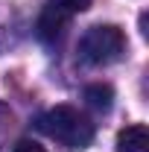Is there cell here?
Wrapping results in <instances>:
<instances>
[{
    "instance_id": "obj_8",
    "label": "cell",
    "mask_w": 149,
    "mask_h": 152,
    "mask_svg": "<svg viewBox=\"0 0 149 152\" xmlns=\"http://www.w3.org/2000/svg\"><path fill=\"white\" fill-rule=\"evenodd\" d=\"M67 3H70V6H73L76 12H85V9H88V6H91V0H67Z\"/></svg>"
},
{
    "instance_id": "obj_1",
    "label": "cell",
    "mask_w": 149,
    "mask_h": 152,
    "mask_svg": "<svg viewBox=\"0 0 149 152\" xmlns=\"http://www.w3.org/2000/svg\"><path fill=\"white\" fill-rule=\"evenodd\" d=\"M35 126H38V132H44L50 140H56L64 149H73V152L91 146L93 134H96L93 123L73 105H56V108L44 111L35 120Z\"/></svg>"
},
{
    "instance_id": "obj_7",
    "label": "cell",
    "mask_w": 149,
    "mask_h": 152,
    "mask_svg": "<svg viewBox=\"0 0 149 152\" xmlns=\"http://www.w3.org/2000/svg\"><path fill=\"white\" fill-rule=\"evenodd\" d=\"M9 123H12V108H9L6 102H0V132H3Z\"/></svg>"
},
{
    "instance_id": "obj_5",
    "label": "cell",
    "mask_w": 149,
    "mask_h": 152,
    "mask_svg": "<svg viewBox=\"0 0 149 152\" xmlns=\"http://www.w3.org/2000/svg\"><path fill=\"white\" fill-rule=\"evenodd\" d=\"M85 102L96 108V111H108L114 105V88L105 85V82H96V85H88L85 88Z\"/></svg>"
},
{
    "instance_id": "obj_4",
    "label": "cell",
    "mask_w": 149,
    "mask_h": 152,
    "mask_svg": "<svg viewBox=\"0 0 149 152\" xmlns=\"http://www.w3.org/2000/svg\"><path fill=\"white\" fill-rule=\"evenodd\" d=\"M117 152H149V132L143 123L126 126L117 134Z\"/></svg>"
},
{
    "instance_id": "obj_2",
    "label": "cell",
    "mask_w": 149,
    "mask_h": 152,
    "mask_svg": "<svg viewBox=\"0 0 149 152\" xmlns=\"http://www.w3.org/2000/svg\"><path fill=\"white\" fill-rule=\"evenodd\" d=\"M79 58L91 67H105L126 56V35L114 23H96L79 38Z\"/></svg>"
},
{
    "instance_id": "obj_6",
    "label": "cell",
    "mask_w": 149,
    "mask_h": 152,
    "mask_svg": "<svg viewBox=\"0 0 149 152\" xmlns=\"http://www.w3.org/2000/svg\"><path fill=\"white\" fill-rule=\"evenodd\" d=\"M12 152H47V149H44L41 143H35V140H20Z\"/></svg>"
},
{
    "instance_id": "obj_3",
    "label": "cell",
    "mask_w": 149,
    "mask_h": 152,
    "mask_svg": "<svg viewBox=\"0 0 149 152\" xmlns=\"http://www.w3.org/2000/svg\"><path fill=\"white\" fill-rule=\"evenodd\" d=\"M73 15H79V12H76L67 0H47L44 9H41V15H38V20H35V35L44 44L61 41V35L67 32Z\"/></svg>"
}]
</instances>
